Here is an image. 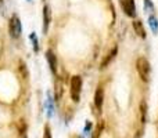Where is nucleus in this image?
<instances>
[{
    "instance_id": "obj_2",
    "label": "nucleus",
    "mask_w": 158,
    "mask_h": 138,
    "mask_svg": "<svg viewBox=\"0 0 158 138\" xmlns=\"http://www.w3.org/2000/svg\"><path fill=\"white\" fill-rule=\"evenodd\" d=\"M82 91V77L81 76H74L71 79V97L75 102H78L81 98Z\"/></svg>"
},
{
    "instance_id": "obj_4",
    "label": "nucleus",
    "mask_w": 158,
    "mask_h": 138,
    "mask_svg": "<svg viewBox=\"0 0 158 138\" xmlns=\"http://www.w3.org/2000/svg\"><path fill=\"white\" fill-rule=\"evenodd\" d=\"M121 4H122V8L125 11V14L128 17H132L133 18L136 15V6H135V0H121Z\"/></svg>"
},
{
    "instance_id": "obj_5",
    "label": "nucleus",
    "mask_w": 158,
    "mask_h": 138,
    "mask_svg": "<svg viewBox=\"0 0 158 138\" xmlns=\"http://www.w3.org/2000/svg\"><path fill=\"white\" fill-rule=\"evenodd\" d=\"M46 58H47V62H49V66L52 69L53 73H57V58H56L54 53L52 50H47L46 51Z\"/></svg>"
},
{
    "instance_id": "obj_15",
    "label": "nucleus",
    "mask_w": 158,
    "mask_h": 138,
    "mask_svg": "<svg viewBox=\"0 0 158 138\" xmlns=\"http://www.w3.org/2000/svg\"><path fill=\"white\" fill-rule=\"evenodd\" d=\"M79 138H82V137H79Z\"/></svg>"
},
{
    "instance_id": "obj_14",
    "label": "nucleus",
    "mask_w": 158,
    "mask_h": 138,
    "mask_svg": "<svg viewBox=\"0 0 158 138\" xmlns=\"http://www.w3.org/2000/svg\"><path fill=\"white\" fill-rule=\"evenodd\" d=\"M31 37H32V40H33V47H35V51H38V41H36L35 35H32Z\"/></svg>"
},
{
    "instance_id": "obj_16",
    "label": "nucleus",
    "mask_w": 158,
    "mask_h": 138,
    "mask_svg": "<svg viewBox=\"0 0 158 138\" xmlns=\"http://www.w3.org/2000/svg\"><path fill=\"white\" fill-rule=\"evenodd\" d=\"M0 2H2V0H0Z\"/></svg>"
},
{
    "instance_id": "obj_13",
    "label": "nucleus",
    "mask_w": 158,
    "mask_h": 138,
    "mask_svg": "<svg viewBox=\"0 0 158 138\" xmlns=\"http://www.w3.org/2000/svg\"><path fill=\"white\" fill-rule=\"evenodd\" d=\"M142 120L144 123L146 120V102H142Z\"/></svg>"
},
{
    "instance_id": "obj_10",
    "label": "nucleus",
    "mask_w": 158,
    "mask_h": 138,
    "mask_svg": "<svg viewBox=\"0 0 158 138\" xmlns=\"http://www.w3.org/2000/svg\"><path fill=\"white\" fill-rule=\"evenodd\" d=\"M148 25H150L151 30H153L154 33L158 32V22H157V18L154 15H150L148 17Z\"/></svg>"
},
{
    "instance_id": "obj_11",
    "label": "nucleus",
    "mask_w": 158,
    "mask_h": 138,
    "mask_svg": "<svg viewBox=\"0 0 158 138\" xmlns=\"http://www.w3.org/2000/svg\"><path fill=\"white\" fill-rule=\"evenodd\" d=\"M19 70H21V73H22V77H24V79H27L28 76H29V72H28L27 65H25V62H24V61H19Z\"/></svg>"
},
{
    "instance_id": "obj_8",
    "label": "nucleus",
    "mask_w": 158,
    "mask_h": 138,
    "mask_svg": "<svg viewBox=\"0 0 158 138\" xmlns=\"http://www.w3.org/2000/svg\"><path fill=\"white\" fill-rule=\"evenodd\" d=\"M133 28H135V32L140 36L142 39L146 37V30H144V26H143V22L140 19H136L133 21Z\"/></svg>"
},
{
    "instance_id": "obj_1",
    "label": "nucleus",
    "mask_w": 158,
    "mask_h": 138,
    "mask_svg": "<svg viewBox=\"0 0 158 138\" xmlns=\"http://www.w3.org/2000/svg\"><path fill=\"white\" fill-rule=\"evenodd\" d=\"M136 69L139 72V76L142 77L143 81H148L150 80V72H151V66L150 62L146 60L144 57L137 58L136 61Z\"/></svg>"
},
{
    "instance_id": "obj_6",
    "label": "nucleus",
    "mask_w": 158,
    "mask_h": 138,
    "mask_svg": "<svg viewBox=\"0 0 158 138\" xmlns=\"http://www.w3.org/2000/svg\"><path fill=\"white\" fill-rule=\"evenodd\" d=\"M118 54V47H114V49L111 50V51L108 53V54H107V57L104 58L103 60V62H101V65H100V68L101 69H104V68H107V66L110 65V62H111L112 60H114L115 58V55Z\"/></svg>"
},
{
    "instance_id": "obj_9",
    "label": "nucleus",
    "mask_w": 158,
    "mask_h": 138,
    "mask_svg": "<svg viewBox=\"0 0 158 138\" xmlns=\"http://www.w3.org/2000/svg\"><path fill=\"white\" fill-rule=\"evenodd\" d=\"M103 100H104L103 89H101V87H98L97 91H96V94H94V105L97 106V109L101 108V105H103Z\"/></svg>"
},
{
    "instance_id": "obj_3",
    "label": "nucleus",
    "mask_w": 158,
    "mask_h": 138,
    "mask_svg": "<svg viewBox=\"0 0 158 138\" xmlns=\"http://www.w3.org/2000/svg\"><path fill=\"white\" fill-rule=\"evenodd\" d=\"M21 30H22V28H21L19 18H18V15L14 14L10 19V35H11V37H19Z\"/></svg>"
},
{
    "instance_id": "obj_12",
    "label": "nucleus",
    "mask_w": 158,
    "mask_h": 138,
    "mask_svg": "<svg viewBox=\"0 0 158 138\" xmlns=\"http://www.w3.org/2000/svg\"><path fill=\"white\" fill-rule=\"evenodd\" d=\"M43 138H52V131H50L49 124L44 126V134H43Z\"/></svg>"
},
{
    "instance_id": "obj_7",
    "label": "nucleus",
    "mask_w": 158,
    "mask_h": 138,
    "mask_svg": "<svg viewBox=\"0 0 158 138\" xmlns=\"http://www.w3.org/2000/svg\"><path fill=\"white\" fill-rule=\"evenodd\" d=\"M50 19H52V17H50V8H49V6H44V8H43V32L44 33H47Z\"/></svg>"
}]
</instances>
